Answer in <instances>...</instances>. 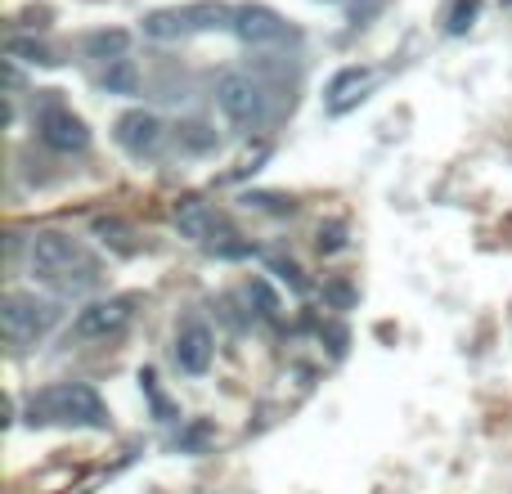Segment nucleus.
I'll return each mask as SVG.
<instances>
[{
  "mask_svg": "<svg viewBox=\"0 0 512 494\" xmlns=\"http://www.w3.org/2000/svg\"><path fill=\"white\" fill-rule=\"evenodd\" d=\"M477 9H481V0H459V5H454V14H450V32L454 36L468 32L472 18H477Z\"/></svg>",
  "mask_w": 512,
  "mask_h": 494,
  "instance_id": "obj_17",
  "label": "nucleus"
},
{
  "mask_svg": "<svg viewBox=\"0 0 512 494\" xmlns=\"http://www.w3.org/2000/svg\"><path fill=\"white\" fill-rule=\"evenodd\" d=\"M234 36L248 45H279L288 41V23L270 5H239L234 9Z\"/></svg>",
  "mask_w": 512,
  "mask_h": 494,
  "instance_id": "obj_8",
  "label": "nucleus"
},
{
  "mask_svg": "<svg viewBox=\"0 0 512 494\" xmlns=\"http://www.w3.org/2000/svg\"><path fill=\"white\" fill-rule=\"evenodd\" d=\"M32 423H68V427H108V409L86 382H54L36 391L27 405Z\"/></svg>",
  "mask_w": 512,
  "mask_h": 494,
  "instance_id": "obj_2",
  "label": "nucleus"
},
{
  "mask_svg": "<svg viewBox=\"0 0 512 494\" xmlns=\"http://www.w3.org/2000/svg\"><path fill=\"white\" fill-rule=\"evenodd\" d=\"M131 297H108V301H90L77 319H72V333L77 337H117L131 324Z\"/></svg>",
  "mask_w": 512,
  "mask_h": 494,
  "instance_id": "obj_6",
  "label": "nucleus"
},
{
  "mask_svg": "<svg viewBox=\"0 0 512 494\" xmlns=\"http://www.w3.org/2000/svg\"><path fill=\"white\" fill-rule=\"evenodd\" d=\"M104 90L108 95H140V68L131 59H117L104 68Z\"/></svg>",
  "mask_w": 512,
  "mask_h": 494,
  "instance_id": "obj_14",
  "label": "nucleus"
},
{
  "mask_svg": "<svg viewBox=\"0 0 512 494\" xmlns=\"http://www.w3.org/2000/svg\"><path fill=\"white\" fill-rule=\"evenodd\" d=\"M5 54H9V59H23V63H54L50 50H45L41 41H18V36L5 45Z\"/></svg>",
  "mask_w": 512,
  "mask_h": 494,
  "instance_id": "obj_16",
  "label": "nucleus"
},
{
  "mask_svg": "<svg viewBox=\"0 0 512 494\" xmlns=\"http://www.w3.org/2000/svg\"><path fill=\"white\" fill-rule=\"evenodd\" d=\"M180 144L194 153H207V149H216V131L203 122H189V126H180Z\"/></svg>",
  "mask_w": 512,
  "mask_h": 494,
  "instance_id": "obj_15",
  "label": "nucleus"
},
{
  "mask_svg": "<svg viewBox=\"0 0 512 494\" xmlns=\"http://www.w3.org/2000/svg\"><path fill=\"white\" fill-rule=\"evenodd\" d=\"M176 230L194 243H207L216 230H221V221H216V212L207 203H194V198H189V203L176 207Z\"/></svg>",
  "mask_w": 512,
  "mask_h": 494,
  "instance_id": "obj_11",
  "label": "nucleus"
},
{
  "mask_svg": "<svg viewBox=\"0 0 512 494\" xmlns=\"http://www.w3.org/2000/svg\"><path fill=\"white\" fill-rule=\"evenodd\" d=\"M373 5H378V0H355V14H369Z\"/></svg>",
  "mask_w": 512,
  "mask_h": 494,
  "instance_id": "obj_18",
  "label": "nucleus"
},
{
  "mask_svg": "<svg viewBox=\"0 0 512 494\" xmlns=\"http://www.w3.org/2000/svg\"><path fill=\"white\" fill-rule=\"evenodd\" d=\"M41 140L59 153H81L90 144V131L81 117H72L68 108H45L41 113Z\"/></svg>",
  "mask_w": 512,
  "mask_h": 494,
  "instance_id": "obj_10",
  "label": "nucleus"
},
{
  "mask_svg": "<svg viewBox=\"0 0 512 494\" xmlns=\"http://www.w3.org/2000/svg\"><path fill=\"white\" fill-rule=\"evenodd\" d=\"M0 324H5L9 342H36L59 324V306L45 297H32V292H9L0 301Z\"/></svg>",
  "mask_w": 512,
  "mask_h": 494,
  "instance_id": "obj_5",
  "label": "nucleus"
},
{
  "mask_svg": "<svg viewBox=\"0 0 512 494\" xmlns=\"http://www.w3.org/2000/svg\"><path fill=\"white\" fill-rule=\"evenodd\" d=\"M27 265L41 283H54V288H86L95 279V261L81 243H72L68 234L41 230L27 243Z\"/></svg>",
  "mask_w": 512,
  "mask_h": 494,
  "instance_id": "obj_1",
  "label": "nucleus"
},
{
  "mask_svg": "<svg viewBox=\"0 0 512 494\" xmlns=\"http://www.w3.org/2000/svg\"><path fill=\"white\" fill-rule=\"evenodd\" d=\"M216 108L225 113V122L234 131H261L265 126V90L261 81L248 72H225L216 81Z\"/></svg>",
  "mask_w": 512,
  "mask_h": 494,
  "instance_id": "obj_4",
  "label": "nucleus"
},
{
  "mask_svg": "<svg viewBox=\"0 0 512 494\" xmlns=\"http://www.w3.org/2000/svg\"><path fill=\"white\" fill-rule=\"evenodd\" d=\"M369 81H373L369 68H346V72H337L333 86H328V95H333V108H337V113H342V108H351V104H355L351 90H364Z\"/></svg>",
  "mask_w": 512,
  "mask_h": 494,
  "instance_id": "obj_13",
  "label": "nucleus"
},
{
  "mask_svg": "<svg viewBox=\"0 0 512 494\" xmlns=\"http://www.w3.org/2000/svg\"><path fill=\"white\" fill-rule=\"evenodd\" d=\"M162 140H167L162 122L153 113H144V108H131V113L117 117V144H122L131 158H153V153L162 149Z\"/></svg>",
  "mask_w": 512,
  "mask_h": 494,
  "instance_id": "obj_7",
  "label": "nucleus"
},
{
  "mask_svg": "<svg viewBox=\"0 0 512 494\" xmlns=\"http://www.w3.org/2000/svg\"><path fill=\"white\" fill-rule=\"evenodd\" d=\"M212 355H216V337H212V328L203 324V319H189L185 328H180V337H176V364L185 373H207L212 369Z\"/></svg>",
  "mask_w": 512,
  "mask_h": 494,
  "instance_id": "obj_9",
  "label": "nucleus"
},
{
  "mask_svg": "<svg viewBox=\"0 0 512 494\" xmlns=\"http://www.w3.org/2000/svg\"><path fill=\"white\" fill-rule=\"evenodd\" d=\"M126 45H131V32H122V27H113V32H90L86 36V54H90V59H104V63L126 59Z\"/></svg>",
  "mask_w": 512,
  "mask_h": 494,
  "instance_id": "obj_12",
  "label": "nucleus"
},
{
  "mask_svg": "<svg viewBox=\"0 0 512 494\" xmlns=\"http://www.w3.org/2000/svg\"><path fill=\"white\" fill-rule=\"evenodd\" d=\"M234 32V9L221 0H194V5H176V9H153L144 14V36L153 41H176V36H194V32Z\"/></svg>",
  "mask_w": 512,
  "mask_h": 494,
  "instance_id": "obj_3",
  "label": "nucleus"
}]
</instances>
